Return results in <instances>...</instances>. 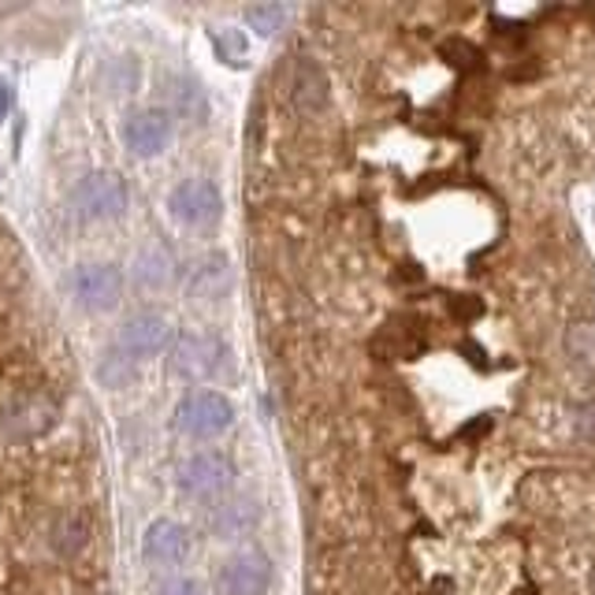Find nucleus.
<instances>
[{
	"label": "nucleus",
	"mask_w": 595,
	"mask_h": 595,
	"mask_svg": "<svg viewBox=\"0 0 595 595\" xmlns=\"http://www.w3.org/2000/svg\"><path fill=\"white\" fill-rule=\"evenodd\" d=\"M324 30L354 98L320 104L357 369L331 595H595V4Z\"/></svg>",
	"instance_id": "obj_1"
},
{
	"label": "nucleus",
	"mask_w": 595,
	"mask_h": 595,
	"mask_svg": "<svg viewBox=\"0 0 595 595\" xmlns=\"http://www.w3.org/2000/svg\"><path fill=\"white\" fill-rule=\"evenodd\" d=\"M72 205H75L78 220H86V224L119 220L130 205L127 179L119 172H90L86 179L75 182Z\"/></svg>",
	"instance_id": "obj_2"
},
{
	"label": "nucleus",
	"mask_w": 595,
	"mask_h": 595,
	"mask_svg": "<svg viewBox=\"0 0 595 595\" xmlns=\"http://www.w3.org/2000/svg\"><path fill=\"white\" fill-rule=\"evenodd\" d=\"M235 421V409L220 391H190L175 406V428L190 440H216Z\"/></svg>",
	"instance_id": "obj_3"
},
{
	"label": "nucleus",
	"mask_w": 595,
	"mask_h": 595,
	"mask_svg": "<svg viewBox=\"0 0 595 595\" xmlns=\"http://www.w3.org/2000/svg\"><path fill=\"white\" fill-rule=\"evenodd\" d=\"M60 421V406L49 395H23L8 402L0 414V440L8 443H30L46 435Z\"/></svg>",
	"instance_id": "obj_4"
},
{
	"label": "nucleus",
	"mask_w": 595,
	"mask_h": 595,
	"mask_svg": "<svg viewBox=\"0 0 595 595\" xmlns=\"http://www.w3.org/2000/svg\"><path fill=\"white\" fill-rule=\"evenodd\" d=\"M179 492H187L190 498H220L227 488L235 484V466L216 451L194 454L179 466V477H175Z\"/></svg>",
	"instance_id": "obj_5"
},
{
	"label": "nucleus",
	"mask_w": 595,
	"mask_h": 595,
	"mask_svg": "<svg viewBox=\"0 0 595 595\" xmlns=\"http://www.w3.org/2000/svg\"><path fill=\"white\" fill-rule=\"evenodd\" d=\"M72 294L83 309L109 313L124 298V273L116 265H78L72 273Z\"/></svg>",
	"instance_id": "obj_6"
},
{
	"label": "nucleus",
	"mask_w": 595,
	"mask_h": 595,
	"mask_svg": "<svg viewBox=\"0 0 595 595\" xmlns=\"http://www.w3.org/2000/svg\"><path fill=\"white\" fill-rule=\"evenodd\" d=\"M119 138L135 156H161L172 145L175 124L168 109H138L119 127Z\"/></svg>",
	"instance_id": "obj_7"
},
{
	"label": "nucleus",
	"mask_w": 595,
	"mask_h": 595,
	"mask_svg": "<svg viewBox=\"0 0 595 595\" xmlns=\"http://www.w3.org/2000/svg\"><path fill=\"white\" fill-rule=\"evenodd\" d=\"M172 372L182 380H205L216 372V365L224 362V343L205 331H187L172 343Z\"/></svg>",
	"instance_id": "obj_8"
},
{
	"label": "nucleus",
	"mask_w": 595,
	"mask_h": 595,
	"mask_svg": "<svg viewBox=\"0 0 595 595\" xmlns=\"http://www.w3.org/2000/svg\"><path fill=\"white\" fill-rule=\"evenodd\" d=\"M224 198L208 179H182L168 194V213L187 227H208L220 216Z\"/></svg>",
	"instance_id": "obj_9"
},
{
	"label": "nucleus",
	"mask_w": 595,
	"mask_h": 595,
	"mask_svg": "<svg viewBox=\"0 0 595 595\" xmlns=\"http://www.w3.org/2000/svg\"><path fill=\"white\" fill-rule=\"evenodd\" d=\"M273 584V562L261 550H242L220 570L224 595H268Z\"/></svg>",
	"instance_id": "obj_10"
},
{
	"label": "nucleus",
	"mask_w": 595,
	"mask_h": 595,
	"mask_svg": "<svg viewBox=\"0 0 595 595\" xmlns=\"http://www.w3.org/2000/svg\"><path fill=\"white\" fill-rule=\"evenodd\" d=\"M168 343H172V328L161 313H135V317L119 328V339H116V346L135 357V362L161 354Z\"/></svg>",
	"instance_id": "obj_11"
},
{
	"label": "nucleus",
	"mask_w": 595,
	"mask_h": 595,
	"mask_svg": "<svg viewBox=\"0 0 595 595\" xmlns=\"http://www.w3.org/2000/svg\"><path fill=\"white\" fill-rule=\"evenodd\" d=\"M187 555H190V532L182 529L179 521L161 518V521H153L145 529L142 558L149 566H164V570H172V566L187 562Z\"/></svg>",
	"instance_id": "obj_12"
},
{
	"label": "nucleus",
	"mask_w": 595,
	"mask_h": 595,
	"mask_svg": "<svg viewBox=\"0 0 595 595\" xmlns=\"http://www.w3.org/2000/svg\"><path fill=\"white\" fill-rule=\"evenodd\" d=\"M130 276H135L138 287L145 291H164V287L175 279V261L164 242H149V246L138 250L135 265H130Z\"/></svg>",
	"instance_id": "obj_13"
},
{
	"label": "nucleus",
	"mask_w": 595,
	"mask_h": 595,
	"mask_svg": "<svg viewBox=\"0 0 595 595\" xmlns=\"http://www.w3.org/2000/svg\"><path fill=\"white\" fill-rule=\"evenodd\" d=\"M86 544H90V524H86V518L64 514V518L52 524V547H56V555L75 558Z\"/></svg>",
	"instance_id": "obj_14"
},
{
	"label": "nucleus",
	"mask_w": 595,
	"mask_h": 595,
	"mask_svg": "<svg viewBox=\"0 0 595 595\" xmlns=\"http://www.w3.org/2000/svg\"><path fill=\"white\" fill-rule=\"evenodd\" d=\"M98 380H101L109 391L127 388V383L135 380V357L124 354L119 346L104 350V354L98 357Z\"/></svg>",
	"instance_id": "obj_15"
},
{
	"label": "nucleus",
	"mask_w": 595,
	"mask_h": 595,
	"mask_svg": "<svg viewBox=\"0 0 595 595\" xmlns=\"http://www.w3.org/2000/svg\"><path fill=\"white\" fill-rule=\"evenodd\" d=\"M227 287H231V273H227V261H220V257L198 265L194 276H190V291L198 298H220Z\"/></svg>",
	"instance_id": "obj_16"
},
{
	"label": "nucleus",
	"mask_w": 595,
	"mask_h": 595,
	"mask_svg": "<svg viewBox=\"0 0 595 595\" xmlns=\"http://www.w3.org/2000/svg\"><path fill=\"white\" fill-rule=\"evenodd\" d=\"M101 83L109 93H135L138 83H142V67H138L135 56H116L104 64Z\"/></svg>",
	"instance_id": "obj_17"
},
{
	"label": "nucleus",
	"mask_w": 595,
	"mask_h": 595,
	"mask_svg": "<svg viewBox=\"0 0 595 595\" xmlns=\"http://www.w3.org/2000/svg\"><path fill=\"white\" fill-rule=\"evenodd\" d=\"M250 521H253V510H250L246 503H224V506H216V510L208 514V524H213V532H216V536H224V540L246 532Z\"/></svg>",
	"instance_id": "obj_18"
},
{
	"label": "nucleus",
	"mask_w": 595,
	"mask_h": 595,
	"mask_svg": "<svg viewBox=\"0 0 595 595\" xmlns=\"http://www.w3.org/2000/svg\"><path fill=\"white\" fill-rule=\"evenodd\" d=\"M172 104H175V112L187 119L205 116V93H201L198 83H187V78H179V83L172 86Z\"/></svg>",
	"instance_id": "obj_19"
},
{
	"label": "nucleus",
	"mask_w": 595,
	"mask_h": 595,
	"mask_svg": "<svg viewBox=\"0 0 595 595\" xmlns=\"http://www.w3.org/2000/svg\"><path fill=\"white\" fill-rule=\"evenodd\" d=\"M246 20H250V26H257L261 34H279L287 23H291V8H283V4H257V8H250V12H246Z\"/></svg>",
	"instance_id": "obj_20"
},
{
	"label": "nucleus",
	"mask_w": 595,
	"mask_h": 595,
	"mask_svg": "<svg viewBox=\"0 0 595 595\" xmlns=\"http://www.w3.org/2000/svg\"><path fill=\"white\" fill-rule=\"evenodd\" d=\"M153 595H205V588H201V581H194V577H172Z\"/></svg>",
	"instance_id": "obj_21"
},
{
	"label": "nucleus",
	"mask_w": 595,
	"mask_h": 595,
	"mask_svg": "<svg viewBox=\"0 0 595 595\" xmlns=\"http://www.w3.org/2000/svg\"><path fill=\"white\" fill-rule=\"evenodd\" d=\"M216 46H220V49L227 52V60H231V64H239V60H235V56H242V52H246V41H242L235 30L216 34Z\"/></svg>",
	"instance_id": "obj_22"
},
{
	"label": "nucleus",
	"mask_w": 595,
	"mask_h": 595,
	"mask_svg": "<svg viewBox=\"0 0 595 595\" xmlns=\"http://www.w3.org/2000/svg\"><path fill=\"white\" fill-rule=\"evenodd\" d=\"M8 112H12V90H8V86H0V119H4Z\"/></svg>",
	"instance_id": "obj_23"
},
{
	"label": "nucleus",
	"mask_w": 595,
	"mask_h": 595,
	"mask_svg": "<svg viewBox=\"0 0 595 595\" xmlns=\"http://www.w3.org/2000/svg\"><path fill=\"white\" fill-rule=\"evenodd\" d=\"M592 224H595V213H592Z\"/></svg>",
	"instance_id": "obj_24"
}]
</instances>
